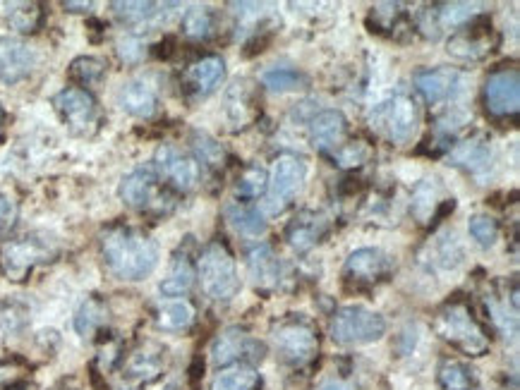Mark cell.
<instances>
[{"mask_svg": "<svg viewBox=\"0 0 520 390\" xmlns=\"http://www.w3.org/2000/svg\"><path fill=\"white\" fill-rule=\"evenodd\" d=\"M101 257L118 280H144L159 264V247L142 230L116 225L101 235Z\"/></svg>", "mask_w": 520, "mask_h": 390, "instance_id": "1", "label": "cell"}, {"mask_svg": "<svg viewBox=\"0 0 520 390\" xmlns=\"http://www.w3.org/2000/svg\"><path fill=\"white\" fill-rule=\"evenodd\" d=\"M434 331L444 343L456 347L468 357H482L489 352V338L473 309L465 300H451L434 316Z\"/></svg>", "mask_w": 520, "mask_h": 390, "instance_id": "2", "label": "cell"}, {"mask_svg": "<svg viewBox=\"0 0 520 390\" xmlns=\"http://www.w3.org/2000/svg\"><path fill=\"white\" fill-rule=\"evenodd\" d=\"M271 340H274L278 357L295 369L312 364L319 355V347H322L317 324L302 314H288L274 321Z\"/></svg>", "mask_w": 520, "mask_h": 390, "instance_id": "3", "label": "cell"}, {"mask_svg": "<svg viewBox=\"0 0 520 390\" xmlns=\"http://www.w3.org/2000/svg\"><path fill=\"white\" fill-rule=\"evenodd\" d=\"M197 278L204 295L216 302H231L240 292V276L235 259L223 242H209L197 259Z\"/></svg>", "mask_w": 520, "mask_h": 390, "instance_id": "4", "label": "cell"}, {"mask_svg": "<svg viewBox=\"0 0 520 390\" xmlns=\"http://www.w3.org/2000/svg\"><path fill=\"white\" fill-rule=\"evenodd\" d=\"M58 254L56 245L41 235H24L0 247V273L12 283H24L32 271Z\"/></svg>", "mask_w": 520, "mask_h": 390, "instance_id": "5", "label": "cell"}, {"mask_svg": "<svg viewBox=\"0 0 520 390\" xmlns=\"http://www.w3.org/2000/svg\"><path fill=\"white\" fill-rule=\"evenodd\" d=\"M370 125L377 134L389 139L391 144H408L415 137L417 125H420V113H417L415 101L405 94H396L374 106L370 113Z\"/></svg>", "mask_w": 520, "mask_h": 390, "instance_id": "6", "label": "cell"}, {"mask_svg": "<svg viewBox=\"0 0 520 390\" xmlns=\"http://www.w3.org/2000/svg\"><path fill=\"white\" fill-rule=\"evenodd\" d=\"M120 199L137 211L168 213L173 209V197L156 175L154 166H139L120 182Z\"/></svg>", "mask_w": 520, "mask_h": 390, "instance_id": "7", "label": "cell"}, {"mask_svg": "<svg viewBox=\"0 0 520 390\" xmlns=\"http://www.w3.org/2000/svg\"><path fill=\"white\" fill-rule=\"evenodd\" d=\"M384 333V316L362 307V304H350V307L338 309L334 321H331V338L341 345L374 343V340L382 338Z\"/></svg>", "mask_w": 520, "mask_h": 390, "instance_id": "8", "label": "cell"}, {"mask_svg": "<svg viewBox=\"0 0 520 390\" xmlns=\"http://www.w3.org/2000/svg\"><path fill=\"white\" fill-rule=\"evenodd\" d=\"M497 46L499 34L492 29V20L487 15H477L451 34L446 51L451 58L463 60V63H480L492 56Z\"/></svg>", "mask_w": 520, "mask_h": 390, "instance_id": "9", "label": "cell"}, {"mask_svg": "<svg viewBox=\"0 0 520 390\" xmlns=\"http://www.w3.org/2000/svg\"><path fill=\"white\" fill-rule=\"evenodd\" d=\"M53 106L68 130L77 137H92L101 127V111L99 103L87 89L68 87L53 96Z\"/></svg>", "mask_w": 520, "mask_h": 390, "instance_id": "10", "label": "cell"}, {"mask_svg": "<svg viewBox=\"0 0 520 390\" xmlns=\"http://www.w3.org/2000/svg\"><path fill=\"white\" fill-rule=\"evenodd\" d=\"M307 166L298 156L283 154L276 158L269 182H266V211L283 213L293 204L305 182Z\"/></svg>", "mask_w": 520, "mask_h": 390, "instance_id": "11", "label": "cell"}, {"mask_svg": "<svg viewBox=\"0 0 520 390\" xmlns=\"http://www.w3.org/2000/svg\"><path fill=\"white\" fill-rule=\"evenodd\" d=\"M485 108L492 118H516L520 108V75L518 67H501L487 77L482 89Z\"/></svg>", "mask_w": 520, "mask_h": 390, "instance_id": "12", "label": "cell"}, {"mask_svg": "<svg viewBox=\"0 0 520 390\" xmlns=\"http://www.w3.org/2000/svg\"><path fill=\"white\" fill-rule=\"evenodd\" d=\"M266 355V345L262 340L250 335L243 328H226L211 345V357L219 367H233V364H252L262 362Z\"/></svg>", "mask_w": 520, "mask_h": 390, "instance_id": "13", "label": "cell"}, {"mask_svg": "<svg viewBox=\"0 0 520 390\" xmlns=\"http://www.w3.org/2000/svg\"><path fill=\"white\" fill-rule=\"evenodd\" d=\"M480 5L477 3H434L425 5L415 17V27L425 39L437 41L446 29H461L473 17L480 15L477 12Z\"/></svg>", "mask_w": 520, "mask_h": 390, "instance_id": "14", "label": "cell"}, {"mask_svg": "<svg viewBox=\"0 0 520 390\" xmlns=\"http://www.w3.org/2000/svg\"><path fill=\"white\" fill-rule=\"evenodd\" d=\"M154 170L159 180L168 182L178 192L195 190L199 180H202V166L195 161V156L183 154L173 144L159 146L154 156Z\"/></svg>", "mask_w": 520, "mask_h": 390, "instance_id": "15", "label": "cell"}, {"mask_svg": "<svg viewBox=\"0 0 520 390\" xmlns=\"http://www.w3.org/2000/svg\"><path fill=\"white\" fill-rule=\"evenodd\" d=\"M166 347L147 340V343H139L128 357L120 362V376L128 386H149L154 383L166 369Z\"/></svg>", "mask_w": 520, "mask_h": 390, "instance_id": "16", "label": "cell"}, {"mask_svg": "<svg viewBox=\"0 0 520 390\" xmlns=\"http://www.w3.org/2000/svg\"><path fill=\"white\" fill-rule=\"evenodd\" d=\"M415 89L429 106L451 101L465 91V77L458 70H446V67H429L415 75Z\"/></svg>", "mask_w": 520, "mask_h": 390, "instance_id": "17", "label": "cell"}, {"mask_svg": "<svg viewBox=\"0 0 520 390\" xmlns=\"http://www.w3.org/2000/svg\"><path fill=\"white\" fill-rule=\"evenodd\" d=\"M391 273V257L384 254L382 249L374 247H362L355 249L353 254L346 259L343 266V276L355 285H377L386 280Z\"/></svg>", "mask_w": 520, "mask_h": 390, "instance_id": "18", "label": "cell"}, {"mask_svg": "<svg viewBox=\"0 0 520 390\" xmlns=\"http://www.w3.org/2000/svg\"><path fill=\"white\" fill-rule=\"evenodd\" d=\"M223 77H226V63L221 56H204L192 63L183 75L185 94L204 99V96L214 94L216 87H221Z\"/></svg>", "mask_w": 520, "mask_h": 390, "instance_id": "19", "label": "cell"}, {"mask_svg": "<svg viewBox=\"0 0 520 390\" xmlns=\"http://www.w3.org/2000/svg\"><path fill=\"white\" fill-rule=\"evenodd\" d=\"M36 65V53L24 41L0 36V79L8 84L22 82L32 75Z\"/></svg>", "mask_w": 520, "mask_h": 390, "instance_id": "20", "label": "cell"}, {"mask_svg": "<svg viewBox=\"0 0 520 390\" xmlns=\"http://www.w3.org/2000/svg\"><path fill=\"white\" fill-rule=\"evenodd\" d=\"M226 115L235 130H245L259 118V99L250 79H235L226 94Z\"/></svg>", "mask_w": 520, "mask_h": 390, "instance_id": "21", "label": "cell"}, {"mask_svg": "<svg viewBox=\"0 0 520 390\" xmlns=\"http://www.w3.org/2000/svg\"><path fill=\"white\" fill-rule=\"evenodd\" d=\"M326 230H329V218H326L322 211L305 209L288 223L286 240L295 252H307V249H312L322 240Z\"/></svg>", "mask_w": 520, "mask_h": 390, "instance_id": "22", "label": "cell"}, {"mask_svg": "<svg viewBox=\"0 0 520 390\" xmlns=\"http://www.w3.org/2000/svg\"><path fill=\"white\" fill-rule=\"evenodd\" d=\"M310 132L317 149H322L324 154H334L348 142V120L341 111H322L312 118Z\"/></svg>", "mask_w": 520, "mask_h": 390, "instance_id": "23", "label": "cell"}, {"mask_svg": "<svg viewBox=\"0 0 520 390\" xmlns=\"http://www.w3.org/2000/svg\"><path fill=\"white\" fill-rule=\"evenodd\" d=\"M367 24L372 27V32L384 34V36H389V39H396V41H405L403 34L413 32V22H410L408 10H405L403 3L374 5Z\"/></svg>", "mask_w": 520, "mask_h": 390, "instance_id": "24", "label": "cell"}, {"mask_svg": "<svg viewBox=\"0 0 520 390\" xmlns=\"http://www.w3.org/2000/svg\"><path fill=\"white\" fill-rule=\"evenodd\" d=\"M118 101L125 113L135 115V118H142V120L154 118L156 111H159L156 91L151 89V84L144 82V79H132V82L123 84V89H120L118 94Z\"/></svg>", "mask_w": 520, "mask_h": 390, "instance_id": "25", "label": "cell"}, {"mask_svg": "<svg viewBox=\"0 0 520 390\" xmlns=\"http://www.w3.org/2000/svg\"><path fill=\"white\" fill-rule=\"evenodd\" d=\"M247 268L257 288L271 290L281 283V259L269 245H257L247 252Z\"/></svg>", "mask_w": 520, "mask_h": 390, "instance_id": "26", "label": "cell"}, {"mask_svg": "<svg viewBox=\"0 0 520 390\" xmlns=\"http://www.w3.org/2000/svg\"><path fill=\"white\" fill-rule=\"evenodd\" d=\"M195 280H197V268L192 264V259L187 257L185 252L175 254L171 271H168V276L163 278L161 283V292L166 297H183L192 290Z\"/></svg>", "mask_w": 520, "mask_h": 390, "instance_id": "27", "label": "cell"}, {"mask_svg": "<svg viewBox=\"0 0 520 390\" xmlns=\"http://www.w3.org/2000/svg\"><path fill=\"white\" fill-rule=\"evenodd\" d=\"M487 312L504 340H518V307L509 304V295H487Z\"/></svg>", "mask_w": 520, "mask_h": 390, "instance_id": "28", "label": "cell"}, {"mask_svg": "<svg viewBox=\"0 0 520 390\" xmlns=\"http://www.w3.org/2000/svg\"><path fill=\"white\" fill-rule=\"evenodd\" d=\"M262 388V376L255 367L247 364H233L223 367L211 381V390H259Z\"/></svg>", "mask_w": 520, "mask_h": 390, "instance_id": "29", "label": "cell"}, {"mask_svg": "<svg viewBox=\"0 0 520 390\" xmlns=\"http://www.w3.org/2000/svg\"><path fill=\"white\" fill-rule=\"evenodd\" d=\"M453 166H461L470 173H480V170L489 168L492 163V149L485 139H468V142L458 144L451 154Z\"/></svg>", "mask_w": 520, "mask_h": 390, "instance_id": "30", "label": "cell"}, {"mask_svg": "<svg viewBox=\"0 0 520 390\" xmlns=\"http://www.w3.org/2000/svg\"><path fill=\"white\" fill-rule=\"evenodd\" d=\"M226 221L243 235L259 237L266 233V221L257 206L243 204V201H233V204L226 206Z\"/></svg>", "mask_w": 520, "mask_h": 390, "instance_id": "31", "label": "cell"}, {"mask_svg": "<svg viewBox=\"0 0 520 390\" xmlns=\"http://www.w3.org/2000/svg\"><path fill=\"white\" fill-rule=\"evenodd\" d=\"M192 321H195V307L187 300L166 302L159 312H156V326H159L161 331H185V328L192 326Z\"/></svg>", "mask_w": 520, "mask_h": 390, "instance_id": "32", "label": "cell"}, {"mask_svg": "<svg viewBox=\"0 0 520 390\" xmlns=\"http://www.w3.org/2000/svg\"><path fill=\"white\" fill-rule=\"evenodd\" d=\"M106 316H108L106 302L99 300V297H89V300L77 309L75 331L80 333L82 338H92V335H96L101 328H104Z\"/></svg>", "mask_w": 520, "mask_h": 390, "instance_id": "33", "label": "cell"}, {"mask_svg": "<svg viewBox=\"0 0 520 390\" xmlns=\"http://www.w3.org/2000/svg\"><path fill=\"white\" fill-rule=\"evenodd\" d=\"M29 324L27 307L15 300H0V345L17 338Z\"/></svg>", "mask_w": 520, "mask_h": 390, "instance_id": "34", "label": "cell"}, {"mask_svg": "<svg viewBox=\"0 0 520 390\" xmlns=\"http://www.w3.org/2000/svg\"><path fill=\"white\" fill-rule=\"evenodd\" d=\"M439 187L434 180H422L413 194V216L417 223H437L439 213Z\"/></svg>", "mask_w": 520, "mask_h": 390, "instance_id": "35", "label": "cell"}, {"mask_svg": "<svg viewBox=\"0 0 520 390\" xmlns=\"http://www.w3.org/2000/svg\"><path fill=\"white\" fill-rule=\"evenodd\" d=\"M183 32L195 41H207L216 32V12L211 8L195 5L185 12L183 17Z\"/></svg>", "mask_w": 520, "mask_h": 390, "instance_id": "36", "label": "cell"}, {"mask_svg": "<svg viewBox=\"0 0 520 390\" xmlns=\"http://www.w3.org/2000/svg\"><path fill=\"white\" fill-rule=\"evenodd\" d=\"M192 149H195V161L199 166H207L209 170H221L226 166V151H223V146L216 142L214 137H209V134L197 132L195 137H192Z\"/></svg>", "mask_w": 520, "mask_h": 390, "instance_id": "37", "label": "cell"}, {"mask_svg": "<svg viewBox=\"0 0 520 390\" xmlns=\"http://www.w3.org/2000/svg\"><path fill=\"white\" fill-rule=\"evenodd\" d=\"M70 77L80 84V89L96 87V84L104 82L106 63L101 58H94V56L75 58L70 65Z\"/></svg>", "mask_w": 520, "mask_h": 390, "instance_id": "38", "label": "cell"}, {"mask_svg": "<svg viewBox=\"0 0 520 390\" xmlns=\"http://www.w3.org/2000/svg\"><path fill=\"white\" fill-rule=\"evenodd\" d=\"M439 386L441 390H473L475 381L470 371L458 359H444L439 364Z\"/></svg>", "mask_w": 520, "mask_h": 390, "instance_id": "39", "label": "cell"}, {"mask_svg": "<svg viewBox=\"0 0 520 390\" xmlns=\"http://www.w3.org/2000/svg\"><path fill=\"white\" fill-rule=\"evenodd\" d=\"M163 5L159 3H113V12L130 27H142V24L154 22L161 15Z\"/></svg>", "mask_w": 520, "mask_h": 390, "instance_id": "40", "label": "cell"}, {"mask_svg": "<svg viewBox=\"0 0 520 390\" xmlns=\"http://www.w3.org/2000/svg\"><path fill=\"white\" fill-rule=\"evenodd\" d=\"M262 84L266 89L283 94V91L302 89L307 84V79L295 67H269L262 75Z\"/></svg>", "mask_w": 520, "mask_h": 390, "instance_id": "41", "label": "cell"}, {"mask_svg": "<svg viewBox=\"0 0 520 390\" xmlns=\"http://www.w3.org/2000/svg\"><path fill=\"white\" fill-rule=\"evenodd\" d=\"M266 182H269V175H266L262 166H247L243 173L238 175L235 192L243 199H257L266 192Z\"/></svg>", "mask_w": 520, "mask_h": 390, "instance_id": "42", "label": "cell"}, {"mask_svg": "<svg viewBox=\"0 0 520 390\" xmlns=\"http://www.w3.org/2000/svg\"><path fill=\"white\" fill-rule=\"evenodd\" d=\"M329 156L334 158L336 166L341 168H360L372 158V146L367 142H346L341 149H336L334 154Z\"/></svg>", "mask_w": 520, "mask_h": 390, "instance_id": "43", "label": "cell"}, {"mask_svg": "<svg viewBox=\"0 0 520 390\" xmlns=\"http://www.w3.org/2000/svg\"><path fill=\"white\" fill-rule=\"evenodd\" d=\"M8 20L12 27L17 29V32L32 34L41 27V22H44V10H41V5H36V3L17 5V8L10 12Z\"/></svg>", "mask_w": 520, "mask_h": 390, "instance_id": "44", "label": "cell"}, {"mask_svg": "<svg viewBox=\"0 0 520 390\" xmlns=\"http://www.w3.org/2000/svg\"><path fill=\"white\" fill-rule=\"evenodd\" d=\"M468 230L477 240V245L482 247H492L499 237V223L492 216H485V213H477V216L470 218Z\"/></svg>", "mask_w": 520, "mask_h": 390, "instance_id": "45", "label": "cell"}, {"mask_svg": "<svg viewBox=\"0 0 520 390\" xmlns=\"http://www.w3.org/2000/svg\"><path fill=\"white\" fill-rule=\"evenodd\" d=\"M118 56L123 63H137V60L144 56L142 41L135 39V36H125V39L118 44Z\"/></svg>", "mask_w": 520, "mask_h": 390, "instance_id": "46", "label": "cell"}, {"mask_svg": "<svg viewBox=\"0 0 520 390\" xmlns=\"http://www.w3.org/2000/svg\"><path fill=\"white\" fill-rule=\"evenodd\" d=\"M317 390H358V388H355V383H350L346 379H329L324 381Z\"/></svg>", "mask_w": 520, "mask_h": 390, "instance_id": "47", "label": "cell"}, {"mask_svg": "<svg viewBox=\"0 0 520 390\" xmlns=\"http://www.w3.org/2000/svg\"><path fill=\"white\" fill-rule=\"evenodd\" d=\"M12 216V204L5 194H0V223H5Z\"/></svg>", "mask_w": 520, "mask_h": 390, "instance_id": "48", "label": "cell"}, {"mask_svg": "<svg viewBox=\"0 0 520 390\" xmlns=\"http://www.w3.org/2000/svg\"><path fill=\"white\" fill-rule=\"evenodd\" d=\"M63 8L70 12H82V10L92 8V3H63Z\"/></svg>", "mask_w": 520, "mask_h": 390, "instance_id": "49", "label": "cell"}, {"mask_svg": "<svg viewBox=\"0 0 520 390\" xmlns=\"http://www.w3.org/2000/svg\"><path fill=\"white\" fill-rule=\"evenodd\" d=\"M8 390H36L34 386H32V383H15V386H10Z\"/></svg>", "mask_w": 520, "mask_h": 390, "instance_id": "50", "label": "cell"}, {"mask_svg": "<svg viewBox=\"0 0 520 390\" xmlns=\"http://www.w3.org/2000/svg\"><path fill=\"white\" fill-rule=\"evenodd\" d=\"M3 120H5V111H3V106H0V130H3Z\"/></svg>", "mask_w": 520, "mask_h": 390, "instance_id": "51", "label": "cell"}, {"mask_svg": "<svg viewBox=\"0 0 520 390\" xmlns=\"http://www.w3.org/2000/svg\"><path fill=\"white\" fill-rule=\"evenodd\" d=\"M0 383H3V369H0Z\"/></svg>", "mask_w": 520, "mask_h": 390, "instance_id": "52", "label": "cell"}]
</instances>
